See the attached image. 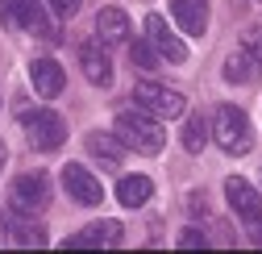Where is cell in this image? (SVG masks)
Here are the masks:
<instances>
[{
	"label": "cell",
	"mask_w": 262,
	"mask_h": 254,
	"mask_svg": "<svg viewBox=\"0 0 262 254\" xmlns=\"http://www.w3.org/2000/svg\"><path fill=\"white\" fill-rule=\"evenodd\" d=\"M117 138L125 142V150H138V154H158L167 146V134H162L158 117H150L146 109H125L117 113Z\"/></svg>",
	"instance_id": "1"
},
{
	"label": "cell",
	"mask_w": 262,
	"mask_h": 254,
	"mask_svg": "<svg viewBox=\"0 0 262 254\" xmlns=\"http://www.w3.org/2000/svg\"><path fill=\"white\" fill-rule=\"evenodd\" d=\"M212 138H216V146H221L225 154H246V150L254 146V125H250V117H246L242 109L221 104V109L212 113Z\"/></svg>",
	"instance_id": "2"
},
{
	"label": "cell",
	"mask_w": 262,
	"mask_h": 254,
	"mask_svg": "<svg viewBox=\"0 0 262 254\" xmlns=\"http://www.w3.org/2000/svg\"><path fill=\"white\" fill-rule=\"evenodd\" d=\"M0 21L13 25V29H25V34H42V38H54L50 29V17L38 0H0Z\"/></svg>",
	"instance_id": "3"
},
{
	"label": "cell",
	"mask_w": 262,
	"mask_h": 254,
	"mask_svg": "<svg viewBox=\"0 0 262 254\" xmlns=\"http://www.w3.org/2000/svg\"><path fill=\"white\" fill-rule=\"evenodd\" d=\"M134 100H138V109H146V113H150V117H158V121L183 117V109H187L183 92L162 88V83H138V88H134Z\"/></svg>",
	"instance_id": "4"
},
{
	"label": "cell",
	"mask_w": 262,
	"mask_h": 254,
	"mask_svg": "<svg viewBox=\"0 0 262 254\" xmlns=\"http://www.w3.org/2000/svg\"><path fill=\"white\" fill-rule=\"evenodd\" d=\"M21 125H25L29 146H38V150H58L62 142H67V125H62V117H58V113H50V109L25 113V117H21Z\"/></svg>",
	"instance_id": "5"
},
{
	"label": "cell",
	"mask_w": 262,
	"mask_h": 254,
	"mask_svg": "<svg viewBox=\"0 0 262 254\" xmlns=\"http://www.w3.org/2000/svg\"><path fill=\"white\" fill-rule=\"evenodd\" d=\"M62 187H67V196H71L75 204H83V208H96V204L104 200L100 179H96L88 167H79V163H67V167H62Z\"/></svg>",
	"instance_id": "6"
},
{
	"label": "cell",
	"mask_w": 262,
	"mask_h": 254,
	"mask_svg": "<svg viewBox=\"0 0 262 254\" xmlns=\"http://www.w3.org/2000/svg\"><path fill=\"white\" fill-rule=\"evenodd\" d=\"M46 204H50V179L42 171H29V175H17L13 179V208L42 213Z\"/></svg>",
	"instance_id": "7"
},
{
	"label": "cell",
	"mask_w": 262,
	"mask_h": 254,
	"mask_svg": "<svg viewBox=\"0 0 262 254\" xmlns=\"http://www.w3.org/2000/svg\"><path fill=\"white\" fill-rule=\"evenodd\" d=\"M146 34H150V46L158 50V58H167V62H187V46H183V38H175L171 25L162 21L158 13L146 17Z\"/></svg>",
	"instance_id": "8"
},
{
	"label": "cell",
	"mask_w": 262,
	"mask_h": 254,
	"mask_svg": "<svg viewBox=\"0 0 262 254\" xmlns=\"http://www.w3.org/2000/svg\"><path fill=\"white\" fill-rule=\"evenodd\" d=\"M225 200H229V208H233L242 221H258L262 217V196H258V187L254 183H246V179H225Z\"/></svg>",
	"instance_id": "9"
},
{
	"label": "cell",
	"mask_w": 262,
	"mask_h": 254,
	"mask_svg": "<svg viewBox=\"0 0 262 254\" xmlns=\"http://www.w3.org/2000/svg\"><path fill=\"white\" fill-rule=\"evenodd\" d=\"M29 83H34V92H38V96L54 100L58 92L67 88V71H62L54 58H34V62H29Z\"/></svg>",
	"instance_id": "10"
},
{
	"label": "cell",
	"mask_w": 262,
	"mask_h": 254,
	"mask_svg": "<svg viewBox=\"0 0 262 254\" xmlns=\"http://www.w3.org/2000/svg\"><path fill=\"white\" fill-rule=\"evenodd\" d=\"M0 242H13V246H46V229L29 217H17L9 213L0 221Z\"/></svg>",
	"instance_id": "11"
},
{
	"label": "cell",
	"mask_w": 262,
	"mask_h": 254,
	"mask_svg": "<svg viewBox=\"0 0 262 254\" xmlns=\"http://www.w3.org/2000/svg\"><path fill=\"white\" fill-rule=\"evenodd\" d=\"M171 17L183 34L191 38H204L208 29V0H171Z\"/></svg>",
	"instance_id": "12"
},
{
	"label": "cell",
	"mask_w": 262,
	"mask_h": 254,
	"mask_svg": "<svg viewBox=\"0 0 262 254\" xmlns=\"http://www.w3.org/2000/svg\"><path fill=\"white\" fill-rule=\"evenodd\" d=\"M121 238H125V229H121V221H92L88 229H79V234H71L67 238V246H121Z\"/></svg>",
	"instance_id": "13"
},
{
	"label": "cell",
	"mask_w": 262,
	"mask_h": 254,
	"mask_svg": "<svg viewBox=\"0 0 262 254\" xmlns=\"http://www.w3.org/2000/svg\"><path fill=\"white\" fill-rule=\"evenodd\" d=\"M79 67H83L88 83H96V88H108L113 83V62H108V54L96 46V42H83L79 46Z\"/></svg>",
	"instance_id": "14"
},
{
	"label": "cell",
	"mask_w": 262,
	"mask_h": 254,
	"mask_svg": "<svg viewBox=\"0 0 262 254\" xmlns=\"http://www.w3.org/2000/svg\"><path fill=\"white\" fill-rule=\"evenodd\" d=\"M96 34H100L104 46L125 42V38H129V17H125L121 9H100V13H96Z\"/></svg>",
	"instance_id": "15"
},
{
	"label": "cell",
	"mask_w": 262,
	"mask_h": 254,
	"mask_svg": "<svg viewBox=\"0 0 262 254\" xmlns=\"http://www.w3.org/2000/svg\"><path fill=\"white\" fill-rule=\"evenodd\" d=\"M88 150H92V158H100L104 167H121V158H125V142L117 134H88Z\"/></svg>",
	"instance_id": "16"
},
{
	"label": "cell",
	"mask_w": 262,
	"mask_h": 254,
	"mask_svg": "<svg viewBox=\"0 0 262 254\" xmlns=\"http://www.w3.org/2000/svg\"><path fill=\"white\" fill-rule=\"evenodd\" d=\"M150 196H154V183H150L146 175H125V179L117 183V200H121L125 208H142Z\"/></svg>",
	"instance_id": "17"
},
{
	"label": "cell",
	"mask_w": 262,
	"mask_h": 254,
	"mask_svg": "<svg viewBox=\"0 0 262 254\" xmlns=\"http://www.w3.org/2000/svg\"><path fill=\"white\" fill-rule=\"evenodd\" d=\"M208 138H212V121H204V113H195V117H187V121H183V150L200 154Z\"/></svg>",
	"instance_id": "18"
},
{
	"label": "cell",
	"mask_w": 262,
	"mask_h": 254,
	"mask_svg": "<svg viewBox=\"0 0 262 254\" xmlns=\"http://www.w3.org/2000/svg\"><path fill=\"white\" fill-rule=\"evenodd\" d=\"M254 75H258V62H254L246 50H237V54L225 58V79H229V83H250Z\"/></svg>",
	"instance_id": "19"
},
{
	"label": "cell",
	"mask_w": 262,
	"mask_h": 254,
	"mask_svg": "<svg viewBox=\"0 0 262 254\" xmlns=\"http://www.w3.org/2000/svg\"><path fill=\"white\" fill-rule=\"evenodd\" d=\"M129 58H134V67H142V71H154L158 67V50L150 42H134V46H129Z\"/></svg>",
	"instance_id": "20"
},
{
	"label": "cell",
	"mask_w": 262,
	"mask_h": 254,
	"mask_svg": "<svg viewBox=\"0 0 262 254\" xmlns=\"http://www.w3.org/2000/svg\"><path fill=\"white\" fill-rule=\"evenodd\" d=\"M254 62H258V71H262V25L258 29H250V34H246V46H242Z\"/></svg>",
	"instance_id": "21"
},
{
	"label": "cell",
	"mask_w": 262,
	"mask_h": 254,
	"mask_svg": "<svg viewBox=\"0 0 262 254\" xmlns=\"http://www.w3.org/2000/svg\"><path fill=\"white\" fill-rule=\"evenodd\" d=\"M179 246H183V250H200V246H208V234H200V229H183V234H179Z\"/></svg>",
	"instance_id": "22"
},
{
	"label": "cell",
	"mask_w": 262,
	"mask_h": 254,
	"mask_svg": "<svg viewBox=\"0 0 262 254\" xmlns=\"http://www.w3.org/2000/svg\"><path fill=\"white\" fill-rule=\"evenodd\" d=\"M79 5H83V0H50V9H54L58 17H75Z\"/></svg>",
	"instance_id": "23"
},
{
	"label": "cell",
	"mask_w": 262,
	"mask_h": 254,
	"mask_svg": "<svg viewBox=\"0 0 262 254\" xmlns=\"http://www.w3.org/2000/svg\"><path fill=\"white\" fill-rule=\"evenodd\" d=\"M187 208H191V213H208V200L195 192V196H187Z\"/></svg>",
	"instance_id": "24"
},
{
	"label": "cell",
	"mask_w": 262,
	"mask_h": 254,
	"mask_svg": "<svg viewBox=\"0 0 262 254\" xmlns=\"http://www.w3.org/2000/svg\"><path fill=\"white\" fill-rule=\"evenodd\" d=\"M250 242H254V246H262V217H258V221H250Z\"/></svg>",
	"instance_id": "25"
},
{
	"label": "cell",
	"mask_w": 262,
	"mask_h": 254,
	"mask_svg": "<svg viewBox=\"0 0 262 254\" xmlns=\"http://www.w3.org/2000/svg\"><path fill=\"white\" fill-rule=\"evenodd\" d=\"M5 158H9V150H5V142H0V167H5Z\"/></svg>",
	"instance_id": "26"
}]
</instances>
